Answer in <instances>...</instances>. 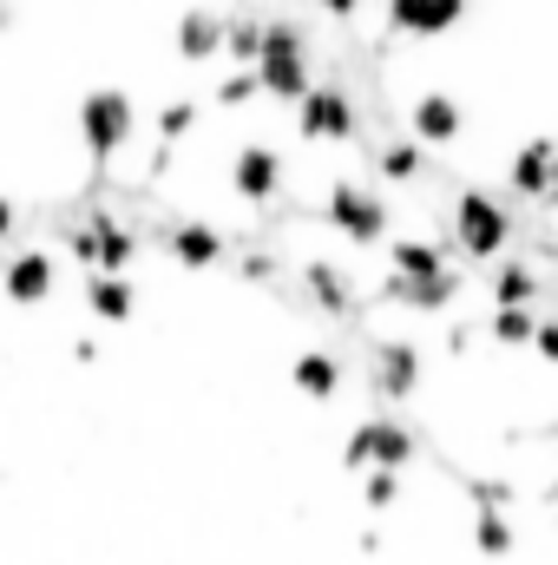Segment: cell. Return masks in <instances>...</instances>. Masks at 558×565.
I'll return each mask as SVG.
<instances>
[{
    "label": "cell",
    "instance_id": "cell-1",
    "mask_svg": "<svg viewBox=\"0 0 558 565\" xmlns=\"http://www.w3.org/2000/svg\"><path fill=\"white\" fill-rule=\"evenodd\" d=\"M513 244V217H506V204L493 198V191H460L453 198V250L466 257V264H493L500 250Z\"/></svg>",
    "mask_w": 558,
    "mask_h": 565
},
{
    "label": "cell",
    "instance_id": "cell-2",
    "mask_svg": "<svg viewBox=\"0 0 558 565\" xmlns=\"http://www.w3.org/2000/svg\"><path fill=\"white\" fill-rule=\"evenodd\" d=\"M329 224H335L342 237H355V244H382V231H388V204H382L368 184L342 178V184L329 191Z\"/></svg>",
    "mask_w": 558,
    "mask_h": 565
},
{
    "label": "cell",
    "instance_id": "cell-3",
    "mask_svg": "<svg viewBox=\"0 0 558 565\" xmlns=\"http://www.w3.org/2000/svg\"><path fill=\"white\" fill-rule=\"evenodd\" d=\"M342 460H348V467H408V460H415V427L375 415V422H362L355 434H348Z\"/></svg>",
    "mask_w": 558,
    "mask_h": 565
},
{
    "label": "cell",
    "instance_id": "cell-4",
    "mask_svg": "<svg viewBox=\"0 0 558 565\" xmlns=\"http://www.w3.org/2000/svg\"><path fill=\"white\" fill-rule=\"evenodd\" d=\"M368 382H375V395H388V402L420 395V349L401 342V335H382V342L368 349Z\"/></svg>",
    "mask_w": 558,
    "mask_h": 565
},
{
    "label": "cell",
    "instance_id": "cell-5",
    "mask_svg": "<svg viewBox=\"0 0 558 565\" xmlns=\"http://www.w3.org/2000/svg\"><path fill=\"white\" fill-rule=\"evenodd\" d=\"M302 132L309 139H355V106L335 86H309L302 93Z\"/></svg>",
    "mask_w": 558,
    "mask_h": 565
},
{
    "label": "cell",
    "instance_id": "cell-6",
    "mask_svg": "<svg viewBox=\"0 0 558 565\" xmlns=\"http://www.w3.org/2000/svg\"><path fill=\"white\" fill-rule=\"evenodd\" d=\"M79 126H86V145L93 151H112V145H126V132H132V99L126 93H93L86 113H79Z\"/></svg>",
    "mask_w": 558,
    "mask_h": 565
},
{
    "label": "cell",
    "instance_id": "cell-7",
    "mask_svg": "<svg viewBox=\"0 0 558 565\" xmlns=\"http://www.w3.org/2000/svg\"><path fill=\"white\" fill-rule=\"evenodd\" d=\"M395 33H447L466 20V0H388Z\"/></svg>",
    "mask_w": 558,
    "mask_h": 565
},
{
    "label": "cell",
    "instance_id": "cell-8",
    "mask_svg": "<svg viewBox=\"0 0 558 565\" xmlns=\"http://www.w3.org/2000/svg\"><path fill=\"white\" fill-rule=\"evenodd\" d=\"M460 99H447V93H420L415 99V139L420 145H453L460 139Z\"/></svg>",
    "mask_w": 558,
    "mask_h": 565
},
{
    "label": "cell",
    "instance_id": "cell-9",
    "mask_svg": "<svg viewBox=\"0 0 558 565\" xmlns=\"http://www.w3.org/2000/svg\"><path fill=\"white\" fill-rule=\"evenodd\" d=\"M533 329H539L533 302H493V316H486V335L500 349H533Z\"/></svg>",
    "mask_w": 558,
    "mask_h": 565
},
{
    "label": "cell",
    "instance_id": "cell-10",
    "mask_svg": "<svg viewBox=\"0 0 558 565\" xmlns=\"http://www.w3.org/2000/svg\"><path fill=\"white\" fill-rule=\"evenodd\" d=\"M506 178H513V191H519V198H539V204H546V178H552V145H546V139L519 145V151H513V171H506Z\"/></svg>",
    "mask_w": 558,
    "mask_h": 565
},
{
    "label": "cell",
    "instance_id": "cell-11",
    "mask_svg": "<svg viewBox=\"0 0 558 565\" xmlns=\"http://www.w3.org/2000/svg\"><path fill=\"white\" fill-rule=\"evenodd\" d=\"M277 178H282V158L270 145H244V151H237V191H244V198H270Z\"/></svg>",
    "mask_w": 558,
    "mask_h": 565
},
{
    "label": "cell",
    "instance_id": "cell-12",
    "mask_svg": "<svg viewBox=\"0 0 558 565\" xmlns=\"http://www.w3.org/2000/svg\"><path fill=\"white\" fill-rule=\"evenodd\" d=\"M388 264H395V277H433V270H447V250L433 237H395Z\"/></svg>",
    "mask_w": 558,
    "mask_h": 565
},
{
    "label": "cell",
    "instance_id": "cell-13",
    "mask_svg": "<svg viewBox=\"0 0 558 565\" xmlns=\"http://www.w3.org/2000/svg\"><path fill=\"white\" fill-rule=\"evenodd\" d=\"M486 289H493V302H533V309H539V296H546V282H539V270H533L526 257H513V264H500Z\"/></svg>",
    "mask_w": 558,
    "mask_h": 565
},
{
    "label": "cell",
    "instance_id": "cell-14",
    "mask_svg": "<svg viewBox=\"0 0 558 565\" xmlns=\"http://www.w3.org/2000/svg\"><path fill=\"white\" fill-rule=\"evenodd\" d=\"M473 546H480L486 559H506V553L519 546V533H513L506 507H473Z\"/></svg>",
    "mask_w": 558,
    "mask_h": 565
},
{
    "label": "cell",
    "instance_id": "cell-15",
    "mask_svg": "<svg viewBox=\"0 0 558 565\" xmlns=\"http://www.w3.org/2000/svg\"><path fill=\"white\" fill-rule=\"evenodd\" d=\"M296 388H302V395H315V402H322V395H335V388H342V362H335V355H322V349L296 355Z\"/></svg>",
    "mask_w": 558,
    "mask_h": 565
},
{
    "label": "cell",
    "instance_id": "cell-16",
    "mask_svg": "<svg viewBox=\"0 0 558 565\" xmlns=\"http://www.w3.org/2000/svg\"><path fill=\"white\" fill-rule=\"evenodd\" d=\"M375 164H382V178H395V184H415V178H427V145H382L375 151Z\"/></svg>",
    "mask_w": 558,
    "mask_h": 565
},
{
    "label": "cell",
    "instance_id": "cell-17",
    "mask_svg": "<svg viewBox=\"0 0 558 565\" xmlns=\"http://www.w3.org/2000/svg\"><path fill=\"white\" fill-rule=\"evenodd\" d=\"M178 46H184V60H211V53L224 46V26H217L211 13H184V26H178Z\"/></svg>",
    "mask_w": 558,
    "mask_h": 565
},
{
    "label": "cell",
    "instance_id": "cell-18",
    "mask_svg": "<svg viewBox=\"0 0 558 565\" xmlns=\"http://www.w3.org/2000/svg\"><path fill=\"white\" fill-rule=\"evenodd\" d=\"M171 250H178L184 264H217V257H224V237H217V231H204V224H191V231H178V237H171Z\"/></svg>",
    "mask_w": 558,
    "mask_h": 565
},
{
    "label": "cell",
    "instance_id": "cell-19",
    "mask_svg": "<svg viewBox=\"0 0 558 565\" xmlns=\"http://www.w3.org/2000/svg\"><path fill=\"white\" fill-rule=\"evenodd\" d=\"M466 500H473V507H513L519 487H513L506 473H466Z\"/></svg>",
    "mask_w": 558,
    "mask_h": 565
},
{
    "label": "cell",
    "instance_id": "cell-20",
    "mask_svg": "<svg viewBox=\"0 0 558 565\" xmlns=\"http://www.w3.org/2000/svg\"><path fill=\"white\" fill-rule=\"evenodd\" d=\"M309 282H315V302H322V309H355V289H348V277H342V270L315 264V270H309Z\"/></svg>",
    "mask_w": 558,
    "mask_h": 565
},
{
    "label": "cell",
    "instance_id": "cell-21",
    "mask_svg": "<svg viewBox=\"0 0 558 565\" xmlns=\"http://www.w3.org/2000/svg\"><path fill=\"white\" fill-rule=\"evenodd\" d=\"M86 296H93V309H99V316H112V322H119V316H132V282L99 277L93 289H86Z\"/></svg>",
    "mask_w": 558,
    "mask_h": 565
},
{
    "label": "cell",
    "instance_id": "cell-22",
    "mask_svg": "<svg viewBox=\"0 0 558 565\" xmlns=\"http://www.w3.org/2000/svg\"><path fill=\"white\" fill-rule=\"evenodd\" d=\"M7 289H13V296H46V257H20V264L7 270Z\"/></svg>",
    "mask_w": 558,
    "mask_h": 565
},
{
    "label": "cell",
    "instance_id": "cell-23",
    "mask_svg": "<svg viewBox=\"0 0 558 565\" xmlns=\"http://www.w3.org/2000/svg\"><path fill=\"white\" fill-rule=\"evenodd\" d=\"M362 500L382 513V507H395L401 500V480H395V467H368V487H362Z\"/></svg>",
    "mask_w": 558,
    "mask_h": 565
},
{
    "label": "cell",
    "instance_id": "cell-24",
    "mask_svg": "<svg viewBox=\"0 0 558 565\" xmlns=\"http://www.w3.org/2000/svg\"><path fill=\"white\" fill-rule=\"evenodd\" d=\"M224 46H230L237 60H257V53H264V26H257V20H237V26H224Z\"/></svg>",
    "mask_w": 558,
    "mask_h": 565
},
{
    "label": "cell",
    "instance_id": "cell-25",
    "mask_svg": "<svg viewBox=\"0 0 558 565\" xmlns=\"http://www.w3.org/2000/svg\"><path fill=\"white\" fill-rule=\"evenodd\" d=\"M191 126H197V106H164V119H158V132H164V139H184Z\"/></svg>",
    "mask_w": 558,
    "mask_h": 565
},
{
    "label": "cell",
    "instance_id": "cell-26",
    "mask_svg": "<svg viewBox=\"0 0 558 565\" xmlns=\"http://www.w3.org/2000/svg\"><path fill=\"white\" fill-rule=\"evenodd\" d=\"M533 355H539V362H558V316H539V329H533Z\"/></svg>",
    "mask_w": 558,
    "mask_h": 565
},
{
    "label": "cell",
    "instance_id": "cell-27",
    "mask_svg": "<svg viewBox=\"0 0 558 565\" xmlns=\"http://www.w3.org/2000/svg\"><path fill=\"white\" fill-rule=\"evenodd\" d=\"M250 93H264V86H257V73H237V79H224V86H217V99H224V106H244Z\"/></svg>",
    "mask_w": 558,
    "mask_h": 565
},
{
    "label": "cell",
    "instance_id": "cell-28",
    "mask_svg": "<svg viewBox=\"0 0 558 565\" xmlns=\"http://www.w3.org/2000/svg\"><path fill=\"white\" fill-rule=\"evenodd\" d=\"M447 349L466 355V349H473V322H453V329H447Z\"/></svg>",
    "mask_w": 558,
    "mask_h": 565
},
{
    "label": "cell",
    "instance_id": "cell-29",
    "mask_svg": "<svg viewBox=\"0 0 558 565\" xmlns=\"http://www.w3.org/2000/svg\"><path fill=\"white\" fill-rule=\"evenodd\" d=\"M322 7H329V13H335V20H348V13H355V7H362V0H322Z\"/></svg>",
    "mask_w": 558,
    "mask_h": 565
},
{
    "label": "cell",
    "instance_id": "cell-30",
    "mask_svg": "<svg viewBox=\"0 0 558 565\" xmlns=\"http://www.w3.org/2000/svg\"><path fill=\"white\" fill-rule=\"evenodd\" d=\"M546 204L558 211V151H552V178H546Z\"/></svg>",
    "mask_w": 558,
    "mask_h": 565
},
{
    "label": "cell",
    "instance_id": "cell-31",
    "mask_svg": "<svg viewBox=\"0 0 558 565\" xmlns=\"http://www.w3.org/2000/svg\"><path fill=\"white\" fill-rule=\"evenodd\" d=\"M0 231H7V204H0Z\"/></svg>",
    "mask_w": 558,
    "mask_h": 565
}]
</instances>
